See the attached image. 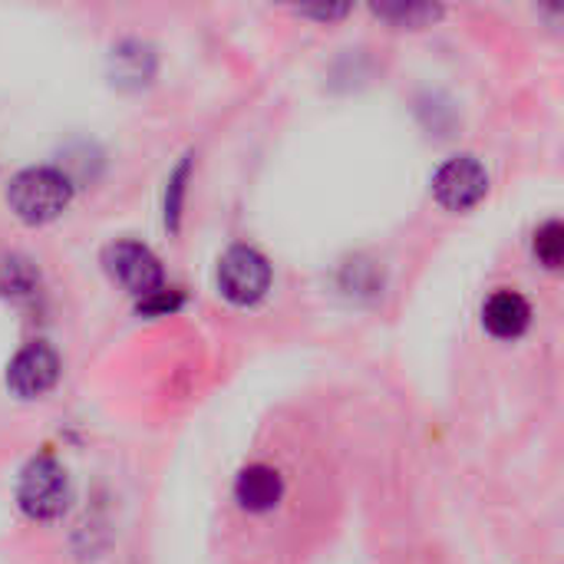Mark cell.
I'll list each match as a JSON object with an SVG mask.
<instances>
[{
	"mask_svg": "<svg viewBox=\"0 0 564 564\" xmlns=\"http://www.w3.org/2000/svg\"><path fill=\"white\" fill-rule=\"evenodd\" d=\"M218 291L225 301L238 307L258 304L271 291V264L261 251L248 245H235L218 261Z\"/></svg>",
	"mask_w": 564,
	"mask_h": 564,
	"instance_id": "obj_3",
	"label": "cell"
},
{
	"mask_svg": "<svg viewBox=\"0 0 564 564\" xmlns=\"http://www.w3.org/2000/svg\"><path fill=\"white\" fill-rule=\"evenodd\" d=\"M482 324L499 340H516L532 324V307L519 291H496L482 307Z\"/></svg>",
	"mask_w": 564,
	"mask_h": 564,
	"instance_id": "obj_8",
	"label": "cell"
},
{
	"mask_svg": "<svg viewBox=\"0 0 564 564\" xmlns=\"http://www.w3.org/2000/svg\"><path fill=\"white\" fill-rule=\"evenodd\" d=\"M380 17L393 20V23H406V26H423L426 20H436L440 17V7H430V3H400V7H377Z\"/></svg>",
	"mask_w": 564,
	"mask_h": 564,
	"instance_id": "obj_11",
	"label": "cell"
},
{
	"mask_svg": "<svg viewBox=\"0 0 564 564\" xmlns=\"http://www.w3.org/2000/svg\"><path fill=\"white\" fill-rule=\"evenodd\" d=\"M535 254L545 268H558L564 258V228L562 221H545L539 231H535Z\"/></svg>",
	"mask_w": 564,
	"mask_h": 564,
	"instance_id": "obj_10",
	"label": "cell"
},
{
	"mask_svg": "<svg viewBox=\"0 0 564 564\" xmlns=\"http://www.w3.org/2000/svg\"><path fill=\"white\" fill-rule=\"evenodd\" d=\"M102 264L106 271L112 274V281H119L129 294H135L139 301L162 291V264L159 258L145 248V245H135V241H116L106 248L102 254Z\"/></svg>",
	"mask_w": 564,
	"mask_h": 564,
	"instance_id": "obj_5",
	"label": "cell"
},
{
	"mask_svg": "<svg viewBox=\"0 0 564 564\" xmlns=\"http://www.w3.org/2000/svg\"><path fill=\"white\" fill-rule=\"evenodd\" d=\"M17 502L26 519L33 522H53L69 506V476L53 456H36L20 473Z\"/></svg>",
	"mask_w": 564,
	"mask_h": 564,
	"instance_id": "obj_2",
	"label": "cell"
},
{
	"mask_svg": "<svg viewBox=\"0 0 564 564\" xmlns=\"http://www.w3.org/2000/svg\"><path fill=\"white\" fill-rule=\"evenodd\" d=\"M10 208L26 221V225H43L53 221L73 198V185L59 169L50 165H33L23 169L13 182H10Z\"/></svg>",
	"mask_w": 564,
	"mask_h": 564,
	"instance_id": "obj_1",
	"label": "cell"
},
{
	"mask_svg": "<svg viewBox=\"0 0 564 564\" xmlns=\"http://www.w3.org/2000/svg\"><path fill=\"white\" fill-rule=\"evenodd\" d=\"M284 496V479L274 466L254 463L238 473L235 479V499L245 512H271Z\"/></svg>",
	"mask_w": 564,
	"mask_h": 564,
	"instance_id": "obj_7",
	"label": "cell"
},
{
	"mask_svg": "<svg viewBox=\"0 0 564 564\" xmlns=\"http://www.w3.org/2000/svg\"><path fill=\"white\" fill-rule=\"evenodd\" d=\"M36 284V274L30 261L23 258H3L0 261V294H30Z\"/></svg>",
	"mask_w": 564,
	"mask_h": 564,
	"instance_id": "obj_9",
	"label": "cell"
},
{
	"mask_svg": "<svg viewBox=\"0 0 564 564\" xmlns=\"http://www.w3.org/2000/svg\"><path fill=\"white\" fill-rule=\"evenodd\" d=\"M188 169H192V162H188V159H182V165H178V169L172 172V178H169V192H165V221H169L172 228H178V215H182V195H185Z\"/></svg>",
	"mask_w": 564,
	"mask_h": 564,
	"instance_id": "obj_12",
	"label": "cell"
},
{
	"mask_svg": "<svg viewBox=\"0 0 564 564\" xmlns=\"http://www.w3.org/2000/svg\"><path fill=\"white\" fill-rule=\"evenodd\" d=\"M307 17H321V20H330V17H344L347 7H317V10H301Z\"/></svg>",
	"mask_w": 564,
	"mask_h": 564,
	"instance_id": "obj_14",
	"label": "cell"
},
{
	"mask_svg": "<svg viewBox=\"0 0 564 564\" xmlns=\"http://www.w3.org/2000/svg\"><path fill=\"white\" fill-rule=\"evenodd\" d=\"M178 307H182V294L172 288H162V291L139 301V314H149V317H162V314H172Z\"/></svg>",
	"mask_w": 564,
	"mask_h": 564,
	"instance_id": "obj_13",
	"label": "cell"
},
{
	"mask_svg": "<svg viewBox=\"0 0 564 564\" xmlns=\"http://www.w3.org/2000/svg\"><path fill=\"white\" fill-rule=\"evenodd\" d=\"M489 192V175L479 159L473 155H456L443 162L433 175V195L443 208L449 212H466L479 205Z\"/></svg>",
	"mask_w": 564,
	"mask_h": 564,
	"instance_id": "obj_4",
	"label": "cell"
},
{
	"mask_svg": "<svg viewBox=\"0 0 564 564\" xmlns=\"http://www.w3.org/2000/svg\"><path fill=\"white\" fill-rule=\"evenodd\" d=\"M56 380H59V357L46 344L23 347L7 367V387L23 400L43 397L46 390H53Z\"/></svg>",
	"mask_w": 564,
	"mask_h": 564,
	"instance_id": "obj_6",
	"label": "cell"
}]
</instances>
